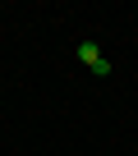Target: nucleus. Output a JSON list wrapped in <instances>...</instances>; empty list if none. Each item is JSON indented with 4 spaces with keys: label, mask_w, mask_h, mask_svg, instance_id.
Wrapping results in <instances>:
<instances>
[{
    "label": "nucleus",
    "mask_w": 138,
    "mask_h": 156,
    "mask_svg": "<svg viewBox=\"0 0 138 156\" xmlns=\"http://www.w3.org/2000/svg\"><path fill=\"white\" fill-rule=\"evenodd\" d=\"M78 60H83V64H88L92 73H111V60H106V55H101V51H97L92 41H83V46H78Z\"/></svg>",
    "instance_id": "obj_1"
}]
</instances>
